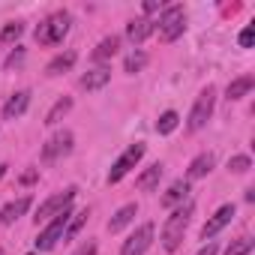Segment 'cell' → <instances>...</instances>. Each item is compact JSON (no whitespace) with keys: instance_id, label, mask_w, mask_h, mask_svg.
I'll return each instance as SVG.
<instances>
[{"instance_id":"obj_16","label":"cell","mask_w":255,"mask_h":255,"mask_svg":"<svg viewBox=\"0 0 255 255\" xmlns=\"http://www.w3.org/2000/svg\"><path fill=\"white\" fill-rule=\"evenodd\" d=\"M108 81H111V69H108V66H96V69H90L87 75H81V87H84V90H102Z\"/></svg>"},{"instance_id":"obj_34","label":"cell","mask_w":255,"mask_h":255,"mask_svg":"<svg viewBox=\"0 0 255 255\" xmlns=\"http://www.w3.org/2000/svg\"><path fill=\"white\" fill-rule=\"evenodd\" d=\"M21 180H24V183H33V180H36V171H27V174H24Z\"/></svg>"},{"instance_id":"obj_9","label":"cell","mask_w":255,"mask_h":255,"mask_svg":"<svg viewBox=\"0 0 255 255\" xmlns=\"http://www.w3.org/2000/svg\"><path fill=\"white\" fill-rule=\"evenodd\" d=\"M234 213H237V210H234V204H222V207H219V210H216L207 222H204V228H201V240L216 237V234H219V231H222L231 219H234Z\"/></svg>"},{"instance_id":"obj_8","label":"cell","mask_w":255,"mask_h":255,"mask_svg":"<svg viewBox=\"0 0 255 255\" xmlns=\"http://www.w3.org/2000/svg\"><path fill=\"white\" fill-rule=\"evenodd\" d=\"M141 156H144V144L138 141V144H129L123 153H120V159L111 165V171H108V183H117V180H123L126 174H129L138 162H141Z\"/></svg>"},{"instance_id":"obj_14","label":"cell","mask_w":255,"mask_h":255,"mask_svg":"<svg viewBox=\"0 0 255 255\" xmlns=\"http://www.w3.org/2000/svg\"><path fill=\"white\" fill-rule=\"evenodd\" d=\"M183 201H189V183H186V180H174V183L168 186V192L162 195V204L174 210V207H180Z\"/></svg>"},{"instance_id":"obj_4","label":"cell","mask_w":255,"mask_h":255,"mask_svg":"<svg viewBox=\"0 0 255 255\" xmlns=\"http://www.w3.org/2000/svg\"><path fill=\"white\" fill-rule=\"evenodd\" d=\"M213 105H216V87L207 84V87L195 96V105H192V111H189V120H186V129H189V132H198L201 126L210 120Z\"/></svg>"},{"instance_id":"obj_32","label":"cell","mask_w":255,"mask_h":255,"mask_svg":"<svg viewBox=\"0 0 255 255\" xmlns=\"http://www.w3.org/2000/svg\"><path fill=\"white\" fill-rule=\"evenodd\" d=\"M162 9V3H156V0H147V3H144V12L150 15V12H159Z\"/></svg>"},{"instance_id":"obj_23","label":"cell","mask_w":255,"mask_h":255,"mask_svg":"<svg viewBox=\"0 0 255 255\" xmlns=\"http://www.w3.org/2000/svg\"><path fill=\"white\" fill-rule=\"evenodd\" d=\"M69 111H72V99H69V96H63V99H57V102L51 105V111L45 114V123H48V126H54V123H60Z\"/></svg>"},{"instance_id":"obj_3","label":"cell","mask_w":255,"mask_h":255,"mask_svg":"<svg viewBox=\"0 0 255 255\" xmlns=\"http://www.w3.org/2000/svg\"><path fill=\"white\" fill-rule=\"evenodd\" d=\"M156 24H159V36H162L165 42H174V39H180L183 30H186V9H183L180 3L165 6Z\"/></svg>"},{"instance_id":"obj_6","label":"cell","mask_w":255,"mask_h":255,"mask_svg":"<svg viewBox=\"0 0 255 255\" xmlns=\"http://www.w3.org/2000/svg\"><path fill=\"white\" fill-rule=\"evenodd\" d=\"M75 186H69V189H63V192H57V195H51V198H45L42 204H39V210H36V216H33V222L36 225H42V222H48V219H54L57 213H63L69 204H72V198H75Z\"/></svg>"},{"instance_id":"obj_11","label":"cell","mask_w":255,"mask_h":255,"mask_svg":"<svg viewBox=\"0 0 255 255\" xmlns=\"http://www.w3.org/2000/svg\"><path fill=\"white\" fill-rule=\"evenodd\" d=\"M27 105H30V90H18V93H12V96L6 99V105H3V120H15V117H21V114L27 111Z\"/></svg>"},{"instance_id":"obj_10","label":"cell","mask_w":255,"mask_h":255,"mask_svg":"<svg viewBox=\"0 0 255 255\" xmlns=\"http://www.w3.org/2000/svg\"><path fill=\"white\" fill-rule=\"evenodd\" d=\"M69 150H72V132H57V135H51L48 144L42 147V159L51 162V159H57V156H66Z\"/></svg>"},{"instance_id":"obj_13","label":"cell","mask_w":255,"mask_h":255,"mask_svg":"<svg viewBox=\"0 0 255 255\" xmlns=\"http://www.w3.org/2000/svg\"><path fill=\"white\" fill-rule=\"evenodd\" d=\"M153 30H156V24H153L150 18H135V21H129V24H126V36H129V42H132V45L144 42V39H147Z\"/></svg>"},{"instance_id":"obj_33","label":"cell","mask_w":255,"mask_h":255,"mask_svg":"<svg viewBox=\"0 0 255 255\" xmlns=\"http://www.w3.org/2000/svg\"><path fill=\"white\" fill-rule=\"evenodd\" d=\"M198 255H216V243H207V246H201V249H198Z\"/></svg>"},{"instance_id":"obj_30","label":"cell","mask_w":255,"mask_h":255,"mask_svg":"<svg viewBox=\"0 0 255 255\" xmlns=\"http://www.w3.org/2000/svg\"><path fill=\"white\" fill-rule=\"evenodd\" d=\"M21 60H24V48H15V51H12V54L6 57V69H15V66H18Z\"/></svg>"},{"instance_id":"obj_37","label":"cell","mask_w":255,"mask_h":255,"mask_svg":"<svg viewBox=\"0 0 255 255\" xmlns=\"http://www.w3.org/2000/svg\"><path fill=\"white\" fill-rule=\"evenodd\" d=\"M0 255H3V252H0Z\"/></svg>"},{"instance_id":"obj_35","label":"cell","mask_w":255,"mask_h":255,"mask_svg":"<svg viewBox=\"0 0 255 255\" xmlns=\"http://www.w3.org/2000/svg\"><path fill=\"white\" fill-rule=\"evenodd\" d=\"M3 174H6V165H0V177H3Z\"/></svg>"},{"instance_id":"obj_15","label":"cell","mask_w":255,"mask_h":255,"mask_svg":"<svg viewBox=\"0 0 255 255\" xmlns=\"http://www.w3.org/2000/svg\"><path fill=\"white\" fill-rule=\"evenodd\" d=\"M135 216H138V204H123V207H120V210H117V213L108 219V231H111V234H117L120 228H126V225H129Z\"/></svg>"},{"instance_id":"obj_17","label":"cell","mask_w":255,"mask_h":255,"mask_svg":"<svg viewBox=\"0 0 255 255\" xmlns=\"http://www.w3.org/2000/svg\"><path fill=\"white\" fill-rule=\"evenodd\" d=\"M213 153H198L192 162H189V171H186V177L189 180H198V177H207L210 171H213Z\"/></svg>"},{"instance_id":"obj_25","label":"cell","mask_w":255,"mask_h":255,"mask_svg":"<svg viewBox=\"0 0 255 255\" xmlns=\"http://www.w3.org/2000/svg\"><path fill=\"white\" fill-rule=\"evenodd\" d=\"M144 66H147V54L144 51H132V54H126V60H123V72H129V75L141 72Z\"/></svg>"},{"instance_id":"obj_20","label":"cell","mask_w":255,"mask_h":255,"mask_svg":"<svg viewBox=\"0 0 255 255\" xmlns=\"http://www.w3.org/2000/svg\"><path fill=\"white\" fill-rule=\"evenodd\" d=\"M252 87H255V78H252V75H240V78H234V81L228 84V90H225V99H228V102H234V99L246 96Z\"/></svg>"},{"instance_id":"obj_18","label":"cell","mask_w":255,"mask_h":255,"mask_svg":"<svg viewBox=\"0 0 255 255\" xmlns=\"http://www.w3.org/2000/svg\"><path fill=\"white\" fill-rule=\"evenodd\" d=\"M159 177H162V165L156 162V165H150V168H144L138 177H135V186L141 189V192H153L156 186H159Z\"/></svg>"},{"instance_id":"obj_2","label":"cell","mask_w":255,"mask_h":255,"mask_svg":"<svg viewBox=\"0 0 255 255\" xmlns=\"http://www.w3.org/2000/svg\"><path fill=\"white\" fill-rule=\"evenodd\" d=\"M69 27H72V15H69V12H54V15H48V18L36 27L33 36H36L39 45H60V42L66 39Z\"/></svg>"},{"instance_id":"obj_7","label":"cell","mask_w":255,"mask_h":255,"mask_svg":"<svg viewBox=\"0 0 255 255\" xmlns=\"http://www.w3.org/2000/svg\"><path fill=\"white\" fill-rule=\"evenodd\" d=\"M153 234H156V225L153 222H144V225H138L129 237L123 240V246H120V255H144L147 249H150V243H153Z\"/></svg>"},{"instance_id":"obj_24","label":"cell","mask_w":255,"mask_h":255,"mask_svg":"<svg viewBox=\"0 0 255 255\" xmlns=\"http://www.w3.org/2000/svg\"><path fill=\"white\" fill-rule=\"evenodd\" d=\"M177 126H180V114H177V111H165V114H159V120H156V132H159V135H171Z\"/></svg>"},{"instance_id":"obj_26","label":"cell","mask_w":255,"mask_h":255,"mask_svg":"<svg viewBox=\"0 0 255 255\" xmlns=\"http://www.w3.org/2000/svg\"><path fill=\"white\" fill-rule=\"evenodd\" d=\"M252 249H255V240H252V237H240V240H234L222 255H249Z\"/></svg>"},{"instance_id":"obj_31","label":"cell","mask_w":255,"mask_h":255,"mask_svg":"<svg viewBox=\"0 0 255 255\" xmlns=\"http://www.w3.org/2000/svg\"><path fill=\"white\" fill-rule=\"evenodd\" d=\"M72 255H96V243H93V240H87V243H81Z\"/></svg>"},{"instance_id":"obj_28","label":"cell","mask_w":255,"mask_h":255,"mask_svg":"<svg viewBox=\"0 0 255 255\" xmlns=\"http://www.w3.org/2000/svg\"><path fill=\"white\" fill-rule=\"evenodd\" d=\"M249 168H252V159H249V156H243V153L228 159V171H234V174H246Z\"/></svg>"},{"instance_id":"obj_21","label":"cell","mask_w":255,"mask_h":255,"mask_svg":"<svg viewBox=\"0 0 255 255\" xmlns=\"http://www.w3.org/2000/svg\"><path fill=\"white\" fill-rule=\"evenodd\" d=\"M117 48H120V39H117V36H105V39L96 45L93 60H96V63H105V60H111V57L117 54Z\"/></svg>"},{"instance_id":"obj_22","label":"cell","mask_w":255,"mask_h":255,"mask_svg":"<svg viewBox=\"0 0 255 255\" xmlns=\"http://www.w3.org/2000/svg\"><path fill=\"white\" fill-rule=\"evenodd\" d=\"M87 219H90V210L84 207V210H72V216H69V222H66V231H63V240H72L84 225H87Z\"/></svg>"},{"instance_id":"obj_5","label":"cell","mask_w":255,"mask_h":255,"mask_svg":"<svg viewBox=\"0 0 255 255\" xmlns=\"http://www.w3.org/2000/svg\"><path fill=\"white\" fill-rule=\"evenodd\" d=\"M69 216H72V207H66L63 213H57L54 219L45 222V228H42L39 237H36V249H39V252H51V249L57 246V240H63V231H66Z\"/></svg>"},{"instance_id":"obj_36","label":"cell","mask_w":255,"mask_h":255,"mask_svg":"<svg viewBox=\"0 0 255 255\" xmlns=\"http://www.w3.org/2000/svg\"><path fill=\"white\" fill-rule=\"evenodd\" d=\"M30 255H36V252H30Z\"/></svg>"},{"instance_id":"obj_27","label":"cell","mask_w":255,"mask_h":255,"mask_svg":"<svg viewBox=\"0 0 255 255\" xmlns=\"http://www.w3.org/2000/svg\"><path fill=\"white\" fill-rule=\"evenodd\" d=\"M21 33H24V24L21 21H12V24H6L3 30H0V42H15Z\"/></svg>"},{"instance_id":"obj_1","label":"cell","mask_w":255,"mask_h":255,"mask_svg":"<svg viewBox=\"0 0 255 255\" xmlns=\"http://www.w3.org/2000/svg\"><path fill=\"white\" fill-rule=\"evenodd\" d=\"M192 210H195V204H192V201H183V204L174 207L171 216L165 219V225H162V249H165V252H174V249L180 246V240H183V234H186V225H189V219H192Z\"/></svg>"},{"instance_id":"obj_19","label":"cell","mask_w":255,"mask_h":255,"mask_svg":"<svg viewBox=\"0 0 255 255\" xmlns=\"http://www.w3.org/2000/svg\"><path fill=\"white\" fill-rule=\"evenodd\" d=\"M75 60H78L75 51H63V54H57V57L45 66V72H48V75H63V72H69V69L75 66Z\"/></svg>"},{"instance_id":"obj_29","label":"cell","mask_w":255,"mask_h":255,"mask_svg":"<svg viewBox=\"0 0 255 255\" xmlns=\"http://www.w3.org/2000/svg\"><path fill=\"white\" fill-rule=\"evenodd\" d=\"M252 42H255V24H249V27L240 33V48H252Z\"/></svg>"},{"instance_id":"obj_12","label":"cell","mask_w":255,"mask_h":255,"mask_svg":"<svg viewBox=\"0 0 255 255\" xmlns=\"http://www.w3.org/2000/svg\"><path fill=\"white\" fill-rule=\"evenodd\" d=\"M30 210V195H21V198H15V201H9L3 210H0V228L3 225H12L18 216H24Z\"/></svg>"}]
</instances>
